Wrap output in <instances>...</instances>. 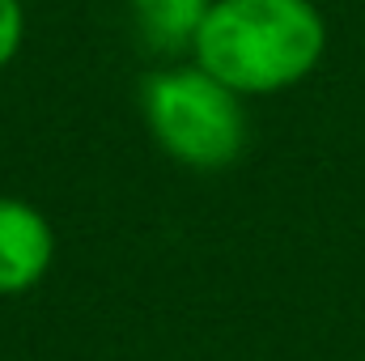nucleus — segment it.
Here are the masks:
<instances>
[{"mask_svg": "<svg viewBox=\"0 0 365 361\" xmlns=\"http://www.w3.org/2000/svg\"><path fill=\"white\" fill-rule=\"evenodd\" d=\"M145 115L158 145L195 171H221L242 153L247 119L238 93L204 68L158 73L145 86Z\"/></svg>", "mask_w": 365, "mask_h": 361, "instance_id": "f03ea898", "label": "nucleus"}, {"mask_svg": "<svg viewBox=\"0 0 365 361\" xmlns=\"http://www.w3.org/2000/svg\"><path fill=\"white\" fill-rule=\"evenodd\" d=\"M327 43L310 0H212L195 30V60L234 93H272L302 81Z\"/></svg>", "mask_w": 365, "mask_h": 361, "instance_id": "f257e3e1", "label": "nucleus"}, {"mask_svg": "<svg viewBox=\"0 0 365 361\" xmlns=\"http://www.w3.org/2000/svg\"><path fill=\"white\" fill-rule=\"evenodd\" d=\"M51 264V225L38 208L0 195V293L30 289Z\"/></svg>", "mask_w": 365, "mask_h": 361, "instance_id": "7ed1b4c3", "label": "nucleus"}, {"mask_svg": "<svg viewBox=\"0 0 365 361\" xmlns=\"http://www.w3.org/2000/svg\"><path fill=\"white\" fill-rule=\"evenodd\" d=\"M21 26H26L21 0H0V68L17 56V47H21Z\"/></svg>", "mask_w": 365, "mask_h": 361, "instance_id": "39448f33", "label": "nucleus"}, {"mask_svg": "<svg viewBox=\"0 0 365 361\" xmlns=\"http://www.w3.org/2000/svg\"><path fill=\"white\" fill-rule=\"evenodd\" d=\"M132 9L158 47H182L195 43V30L204 26L212 0H132Z\"/></svg>", "mask_w": 365, "mask_h": 361, "instance_id": "20e7f679", "label": "nucleus"}]
</instances>
